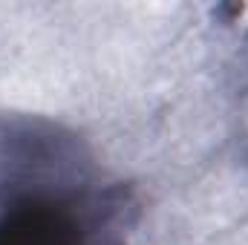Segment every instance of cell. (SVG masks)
I'll use <instances>...</instances> for the list:
<instances>
[{
  "mask_svg": "<svg viewBox=\"0 0 248 245\" xmlns=\"http://www.w3.org/2000/svg\"><path fill=\"white\" fill-rule=\"evenodd\" d=\"M0 245H87V237L63 205L20 199L0 214Z\"/></svg>",
  "mask_w": 248,
  "mask_h": 245,
  "instance_id": "cell-1",
  "label": "cell"
}]
</instances>
